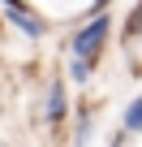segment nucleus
<instances>
[{"instance_id":"2","label":"nucleus","mask_w":142,"mask_h":147,"mask_svg":"<svg viewBox=\"0 0 142 147\" xmlns=\"http://www.w3.org/2000/svg\"><path fill=\"white\" fill-rule=\"evenodd\" d=\"M5 5H9V18H13V22H17L26 35H43V22H39V18L26 9V5H22V0H5Z\"/></svg>"},{"instance_id":"3","label":"nucleus","mask_w":142,"mask_h":147,"mask_svg":"<svg viewBox=\"0 0 142 147\" xmlns=\"http://www.w3.org/2000/svg\"><path fill=\"white\" fill-rule=\"evenodd\" d=\"M47 117H52V121H60V117H65V87H60V82H56V87H52V95H47Z\"/></svg>"},{"instance_id":"4","label":"nucleus","mask_w":142,"mask_h":147,"mask_svg":"<svg viewBox=\"0 0 142 147\" xmlns=\"http://www.w3.org/2000/svg\"><path fill=\"white\" fill-rule=\"evenodd\" d=\"M125 130H142V100L129 104V113H125Z\"/></svg>"},{"instance_id":"6","label":"nucleus","mask_w":142,"mask_h":147,"mask_svg":"<svg viewBox=\"0 0 142 147\" xmlns=\"http://www.w3.org/2000/svg\"><path fill=\"white\" fill-rule=\"evenodd\" d=\"M103 5H108V0H95V9H99V13H103Z\"/></svg>"},{"instance_id":"5","label":"nucleus","mask_w":142,"mask_h":147,"mask_svg":"<svg viewBox=\"0 0 142 147\" xmlns=\"http://www.w3.org/2000/svg\"><path fill=\"white\" fill-rule=\"evenodd\" d=\"M138 30H142V9H138V13L129 18V35H138Z\"/></svg>"},{"instance_id":"1","label":"nucleus","mask_w":142,"mask_h":147,"mask_svg":"<svg viewBox=\"0 0 142 147\" xmlns=\"http://www.w3.org/2000/svg\"><path fill=\"white\" fill-rule=\"evenodd\" d=\"M108 30H112V22H108V13H95V22L91 26H82L78 35H73V56H82V61H99V52H103V39H108Z\"/></svg>"}]
</instances>
